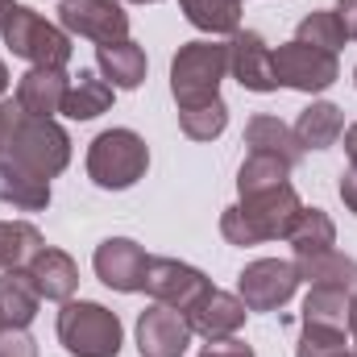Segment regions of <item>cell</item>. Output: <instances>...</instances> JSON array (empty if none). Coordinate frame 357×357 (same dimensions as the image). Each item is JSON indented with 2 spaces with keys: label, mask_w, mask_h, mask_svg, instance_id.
I'll return each mask as SVG.
<instances>
[{
  "label": "cell",
  "mask_w": 357,
  "mask_h": 357,
  "mask_svg": "<svg viewBox=\"0 0 357 357\" xmlns=\"http://www.w3.org/2000/svg\"><path fill=\"white\" fill-rule=\"evenodd\" d=\"M96 67L100 75L121 91H133L146 84V50L133 42V38H121V42H104L96 46Z\"/></svg>",
  "instance_id": "cell-17"
},
{
  "label": "cell",
  "mask_w": 357,
  "mask_h": 357,
  "mask_svg": "<svg viewBox=\"0 0 357 357\" xmlns=\"http://www.w3.org/2000/svg\"><path fill=\"white\" fill-rule=\"evenodd\" d=\"M341 354H349L345 328H312V324H303L295 357H341Z\"/></svg>",
  "instance_id": "cell-31"
},
{
  "label": "cell",
  "mask_w": 357,
  "mask_h": 357,
  "mask_svg": "<svg viewBox=\"0 0 357 357\" xmlns=\"http://www.w3.org/2000/svg\"><path fill=\"white\" fill-rule=\"evenodd\" d=\"M229 75V46L199 38L183 42L171 63V96L178 108H195L208 100H220V79Z\"/></svg>",
  "instance_id": "cell-2"
},
{
  "label": "cell",
  "mask_w": 357,
  "mask_h": 357,
  "mask_svg": "<svg viewBox=\"0 0 357 357\" xmlns=\"http://www.w3.org/2000/svg\"><path fill=\"white\" fill-rule=\"evenodd\" d=\"M337 17L345 25V38H357V0H337Z\"/></svg>",
  "instance_id": "cell-36"
},
{
  "label": "cell",
  "mask_w": 357,
  "mask_h": 357,
  "mask_svg": "<svg viewBox=\"0 0 357 357\" xmlns=\"http://www.w3.org/2000/svg\"><path fill=\"white\" fill-rule=\"evenodd\" d=\"M199 357H254V345H245L241 337H220V341H208Z\"/></svg>",
  "instance_id": "cell-33"
},
{
  "label": "cell",
  "mask_w": 357,
  "mask_h": 357,
  "mask_svg": "<svg viewBox=\"0 0 357 357\" xmlns=\"http://www.w3.org/2000/svg\"><path fill=\"white\" fill-rule=\"evenodd\" d=\"M354 84H357V67H354Z\"/></svg>",
  "instance_id": "cell-44"
},
{
  "label": "cell",
  "mask_w": 357,
  "mask_h": 357,
  "mask_svg": "<svg viewBox=\"0 0 357 357\" xmlns=\"http://www.w3.org/2000/svg\"><path fill=\"white\" fill-rule=\"evenodd\" d=\"M303 199L291 183L274 187V191H262V195H245L241 204L225 208L220 212V233L229 245H262V241H287L295 216H299Z\"/></svg>",
  "instance_id": "cell-1"
},
{
  "label": "cell",
  "mask_w": 357,
  "mask_h": 357,
  "mask_svg": "<svg viewBox=\"0 0 357 357\" xmlns=\"http://www.w3.org/2000/svg\"><path fill=\"white\" fill-rule=\"evenodd\" d=\"M178 8H183V17L195 25V29H204V33H237L241 29V0H178Z\"/></svg>",
  "instance_id": "cell-25"
},
{
  "label": "cell",
  "mask_w": 357,
  "mask_h": 357,
  "mask_svg": "<svg viewBox=\"0 0 357 357\" xmlns=\"http://www.w3.org/2000/svg\"><path fill=\"white\" fill-rule=\"evenodd\" d=\"M208 291H212V278H208L204 270L178 262V258H150V266H146V295H150L154 303H167V307L183 312V316H187Z\"/></svg>",
  "instance_id": "cell-8"
},
{
  "label": "cell",
  "mask_w": 357,
  "mask_h": 357,
  "mask_svg": "<svg viewBox=\"0 0 357 357\" xmlns=\"http://www.w3.org/2000/svg\"><path fill=\"white\" fill-rule=\"evenodd\" d=\"M295 42H307V46H320V50L337 54V50H341L349 38H345V25H341L337 8H312V13L299 21V29H295Z\"/></svg>",
  "instance_id": "cell-29"
},
{
  "label": "cell",
  "mask_w": 357,
  "mask_h": 357,
  "mask_svg": "<svg viewBox=\"0 0 357 357\" xmlns=\"http://www.w3.org/2000/svg\"><path fill=\"white\" fill-rule=\"evenodd\" d=\"M274 79L278 88H291V91H316L333 88L341 79V63L337 54L320 50V46H307V42H282L274 50Z\"/></svg>",
  "instance_id": "cell-7"
},
{
  "label": "cell",
  "mask_w": 357,
  "mask_h": 357,
  "mask_svg": "<svg viewBox=\"0 0 357 357\" xmlns=\"http://www.w3.org/2000/svg\"><path fill=\"white\" fill-rule=\"evenodd\" d=\"M67 91H71L67 71L29 67V71L17 79V108H21L25 116H54V112H63Z\"/></svg>",
  "instance_id": "cell-15"
},
{
  "label": "cell",
  "mask_w": 357,
  "mask_h": 357,
  "mask_svg": "<svg viewBox=\"0 0 357 357\" xmlns=\"http://www.w3.org/2000/svg\"><path fill=\"white\" fill-rule=\"evenodd\" d=\"M59 341L75 357H116L125 345V328L116 312H108L96 299H67L59 312Z\"/></svg>",
  "instance_id": "cell-3"
},
{
  "label": "cell",
  "mask_w": 357,
  "mask_h": 357,
  "mask_svg": "<svg viewBox=\"0 0 357 357\" xmlns=\"http://www.w3.org/2000/svg\"><path fill=\"white\" fill-rule=\"evenodd\" d=\"M191 345V324L187 316L167 307V303H150L137 316V349L142 357H183Z\"/></svg>",
  "instance_id": "cell-12"
},
{
  "label": "cell",
  "mask_w": 357,
  "mask_h": 357,
  "mask_svg": "<svg viewBox=\"0 0 357 357\" xmlns=\"http://www.w3.org/2000/svg\"><path fill=\"white\" fill-rule=\"evenodd\" d=\"M129 4H158V0H129Z\"/></svg>",
  "instance_id": "cell-41"
},
{
  "label": "cell",
  "mask_w": 357,
  "mask_h": 357,
  "mask_svg": "<svg viewBox=\"0 0 357 357\" xmlns=\"http://www.w3.org/2000/svg\"><path fill=\"white\" fill-rule=\"evenodd\" d=\"M17 121H21V108H17V100H13V104H0V158L8 154V142H13V129H17Z\"/></svg>",
  "instance_id": "cell-34"
},
{
  "label": "cell",
  "mask_w": 357,
  "mask_h": 357,
  "mask_svg": "<svg viewBox=\"0 0 357 357\" xmlns=\"http://www.w3.org/2000/svg\"><path fill=\"white\" fill-rule=\"evenodd\" d=\"M295 291H299L295 262L282 258H258L237 274V295L250 312H278L282 303H291Z\"/></svg>",
  "instance_id": "cell-9"
},
{
  "label": "cell",
  "mask_w": 357,
  "mask_h": 357,
  "mask_svg": "<svg viewBox=\"0 0 357 357\" xmlns=\"http://www.w3.org/2000/svg\"><path fill=\"white\" fill-rule=\"evenodd\" d=\"M0 33H4V46H8L17 59H25L29 67L67 71V63H71V33L59 29V25H50L38 8L17 4V8L8 13V21H4Z\"/></svg>",
  "instance_id": "cell-5"
},
{
  "label": "cell",
  "mask_w": 357,
  "mask_h": 357,
  "mask_svg": "<svg viewBox=\"0 0 357 357\" xmlns=\"http://www.w3.org/2000/svg\"><path fill=\"white\" fill-rule=\"evenodd\" d=\"M354 357H357V337H354Z\"/></svg>",
  "instance_id": "cell-42"
},
{
  "label": "cell",
  "mask_w": 357,
  "mask_h": 357,
  "mask_svg": "<svg viewBox=\"0 0 357 357\" xmlns=\"http://www.w3.org/2000/svg\"><path fill=\"white\" fill-rule=\"evenodd\" d=\"M38 287L29 278V270H0V320L4 328H29L38 316Z\"/></svg>",
  "instance_id": "cell-20"
},
{
  "label": "cell",
  "mask_w": 357,
  "mask_h": 357,
  "mask_svg": "<svg viewBox=\"0 0 357 357\" xmlns=\"http://www.w3.org/2000/svg\"><path fill=\"white\" fill-rule=\"evenodd\" d=\"M287 241H291L295 258L324 254V250H333V245H337V225H333V216H328L324 208H299V216H295V225H291Z\"/></svg>",
  "instance_id": "cell-23"
},
{
  "label": "cell",
  "mask_w": 357,
  "mask_h": 357,
  "mask_svg": "<svg viewBox=\"0 0 357 357\" xmlns=\"http://www.w3.org/2000/svg\"><path fill=\"white\" fill-rule=\"evenodd\" d=\"M229 125V104L225 100H208V104H195V108H178V129L191 137V142H212L220 137Z\"/></svg>",
  "instance_id": "cell-30"
},
{
  "label": "cell",
  "mask_w": 357,
  "mask_h": 357,
  "mask_svg": "<svg viewBox=\"0 0 357 357\" xmlns=\"http://www.w3.org/2000/svg\"><path fill=\"white\" fill-rule=\"evenodd\" d=\"M0 333H4V320H0Z\"/></svg>",
  "instance_id": "cell-45"
},
{
  "label": "cell",
  "mask_w": 357,
  "mask_h": 357,
  "mask_svg": "<svg viewBox=\"0 0 357 357\" xmlns=\"http://www.w3.org/2000/svg\"><path fill=\"white\" fill-rule=\"evenodd\" d=\"M245 146H250V154H274V158H282L287 167H295V162L303 158V146H299L295 129L282 125L278 116H266V112L245 125Z\"/></svg>",
  "instance_id": "cell-22"
},
{
  "label": "cell",
  "mask_w": 357,
  "mask_h": 357,
  "mask_svg": "<svg viewBox=\"0 0 357 357\" xmlns=\"http://www.w3.org/2000/svg\"><path fill=\"white\" fill-rule=\"evenodd\" d=\"M341 133H345V112H341L337 104H328V100L307 104V108L299 112V121H295V137H299L303 154H307V150H328V146H337Z\"/></svg>",
  "instance_id": "cell-21"
},
{
  "label": "cell",
  "mask_w": 357,
  "mask_h": 357,
  "mask_svg": "<svg viewBox=\"0 0 357 357\" xmlns=\"http://www.w3.org/2000/svg\"><path fill=\"white\" fill-rule=\"evenodd\" d=\"M341 199H345V208L357 216V167H345L341 171Z\"/></svg>",
  "instance_id": "cell-35"
},
{
  "label": "cell",
  "mask_w": 357,
  "mask_h": 357,
  "mask_svg": "<svg viewBox=\"0 0 357 357\" xmlns=\"http://www.w3.org/2000/svg\"><path fill=\"white\" fill-rule=\"evenodd\" d=\"M250 307L241 303V295H229V291H208L191 312H187V324L191 333H199L204 341H220V337H237L241 324H245Z\"/></svg>",
  "instance_id": "cell-14"
},
{
  "label": "cell",
  "mask_w": 357,
  "mask_h": 357,
  "mask_svg": "<svg viewBox=\"0 0 357 357\" xmlns=\"http://www.w3.org/2000/svg\"><path fill=\"white\" fill-rule=\"evenodd\" d=\"M112 84L108 79H100V75H91V71H79L75 79H71V91H67V104H63V112L71 116V121H96L100 112H108L112 108Z\"/></svg>",
  "instance_id": "cell-24"
},
{
  "label": "cell",
  "mask_w": 357,
  "mask_h": 357,
  "mask_svg": "<svg viewBox=\"0 0 357 357\" xmlns=\"http://www.w3.org/2000/svg\"><path fill=\"white\" fill-rule=\"evenodd\" d=\"M25 270H29L38 295L50 299V303H67V299L75 295V287H79V266H75V258L63 254V250H54V245H42V250L29 258Z\"/></svg>",
  "instance_id": "cell-16"
},
{
  "label": "cell",
  "mask_w": 357,
  "mask_h": 357,
  "mask_svg": "<svg viewBox=\"0 0 357 357\" xmlns=\"http://www.w3.org/2000/svg\"><path fill=\"white\" fill-rule=\"evenodd\" d=\"M349 291H328V287H312L303 299V324L312 328H349Z\"/></svg>",
  "instance_id": "cell-27"
},
{
  "label": "cell",
  "mask_w": 357,
  "mask_h": 357,
  "mask_svg": "<svg viewBox=\"0 0 357 357\" xmlns=\"http://www.w3.org/2000/svg\"><path fill=\"white\" fill-rule=\"evenodd\" d=\"M59 25L96 46L129 38V13L116 0H59Z\"/></svg>",
  "instance_id": "cell-10"
},
{
  "label": "cell",
  "mask_w": 357,
  "mask_h": 357,
  "mask_svg": "<svg viewBox=\"0 0 357 357\" xmlns=\"http://www.w3.org/2000/svg\"><path fill=\"white\" fill-rule=\"evenodd\" d=\"M0 357H38V345L25 328H4L0 333Z\"/></svg>",
  "instance_id": "cell-32"
},
{
  "label": "cell",
  "mask_w": 357,
  "mask_h": 357,
  "mask_svg": "<svg viewBox=\"0 0 357 357\" xmlns=\"http://www.w3.org/2000/svg\"><path fill=\"white\" fill-rule=\"evenodd\" d=\"M13 8H17V0H0V29H4V21H8Z\"/></svg>",
  "instance_id": "cell-38"
},
{
  "label": "cell",
  "mask_w": 357,
  "mask_h": 357,
  "mask_svg": "<svg viewBox=\"0 0 357 357\" xmlns=\"http://www.w3.org/2000/svg\"><path fill=\"white\" fill-rule=\"evenodd\" d=\"M229 75L241 84L245 91H278L274 79V50L266 46L262 33L254 29H237L233 42H229Z\"/></svg>",
  "instance_id": "cell-13"
},
{
  "label": "cell",
  "mask_w": 357,
  "mask_h": 357,
  "mask_svg": "<svg viewBox=\"0 0 357 357\" xmlns=\"http://www.w3.org/2000/svg\"><path fill=\"white\" fill-rule=\"evenodd\" d=\"M150 146L133 129H104L88 146V178L104 191H125L137 178H146Z\"/></svg>",
  "instance_id": "cell-4"
},
{
  "label": "cell",
  "mask_w": 357,
  "mask_h": 357,
  "mask_svg": "<svg viewBox=\"0 0 357 357\" xmlns=\"http://www.w3.org/2000/svg\"><path fill=\"white\" fill-rule=\"evenodd\" d=\"M295 274L307 287H328V291H357V258L341 250H324V254H307L295 258Z\"/></svg>",
  "instance_id": "cell-18"
},
{
  "label": "cell",
  "mask_w": 357,
  "mask_h": 357,
  "mask_svg": "<svg viewBox=\"0 0 357 357\" xmlns=\"http://www.w3.org/2000/svg\"><path fill=\"white\" fill-rule=\"evenodd\" d=\"M4 158L21 162L25 171H33L42 178H54L63 175L67 162H71V137H67V129L54 116H25L21 112Z\"/></svg>",
  "instance_id": "cell-6"
},
{
  "label": "cell",
  "mask_w": 357,
  "mask_h": 357,
  "mask_svg": "<svg viewBox=\"0 0 357 357\" xmlns=\"http://www.w3.org/2000/svg\"><path fill=\"white\" fill-rule=\"evenodd\" d=\"M4 91H8V67L0 63V96H4Z\"/></svg>",
  "instance_id": "cell-40"
},
{
  "label": "cell",
  "mask_w": 357,
  "mask_h": 357,
  "mask_svg": "<svg viewBox=\"0 0 357 357\" xmlns=\"http://www.w3.org/2000/svg\"><path fill=\"white\" fill-rule=\"evenodd\" d=\"M0 204H13L21 212H46L50 208V178L25 171L13 158H0Z\"/></svg>",
  "instance_id": "cell-19"
},
{
  "label": "cell",
  "mask_w": 357,
  "mask_h": 357,
  "mask_svg": "<svg viewBox=\"0 0 357 357\" xmlns=\"http://www.w3.org/2000/svg\"><path fill=\"white\" fill-rule=\"evenodd\" d=\"M341 357H354V349H349V354H341Z\"/></svg>",
  "instance_id": "cell-43"
},
{
  "label": "cell",
  "mask_w": 357,
  "mask_h": 357,
  "mask_svg": "<svg viewBox=\"0 0 357 357\" xmlns=\"http://www.w3.org/2000/svg\"><path fill=\"white\" fill-rule=\"evenodd\" d=\"M287 175H291V167L282 158H274V154H245V162L237 171V191H241V199L245 195H262V191L282 187Z\"/></svg>",
  "instance_id": "cell-28"
},
{
  "label": "cell",
  "mask_w": 357,
  "mask_h": 357,
  "mask_svg": "<svg viewBox=\"0 0 357 357\" xmlns=\"http://www.w3.org/2000/svg\"><path fill=\"white\" fill-rule=\"evenodd\" d=\"M341 137H345V154H349V167H357V125H349Z\"/></svg>",
  "instance_id": "cell-37"
},
{
  "label": "cell",
  "mask_w": 357,
  "mask_h": 357,
  "mask_svg": "<svg viewBox=\"0 0 357 357\" xmlns=\"http://www.w3.org/2000/svg\"><path fill=\"white\" fill-rule=\"evenodd\" d=\"M91 266H96V278L104 287H112L121 295L146 291V266H150V258H146V250L133 237H108V241H100Z\"/></svg>",
  "instance_id": "cell-11"
},
{
  "label": "cell",
  "mask_w": 357,
  "mask_h": 357,
  "mask_svg": "<svg viewBox=\"0 0 357 357\" xmlns=\"http://www.w3.org/2000/svg\"><path fill=\"white\" fill-rule=\"evenodd\" d=\"M349 333L357 337V291H354V303H349Z\"/></svg>",
  "instance_id": "cell-39"
},
{
  "label": "cell",
  "mask_w": 357,
  "mask_h": 357,
  "mask_svg": "<svg viewBox=\"0 0 357 357\" xmlns=\"http://www.w3.org/2000/svg\"><path fill=\"white\" fill-rule=\"evenodd\" d=\"M42 233L29 220H0V270H25L42 250Z\"/></svg>",
  "instance_id": "cell-26"
}]
</instances>
